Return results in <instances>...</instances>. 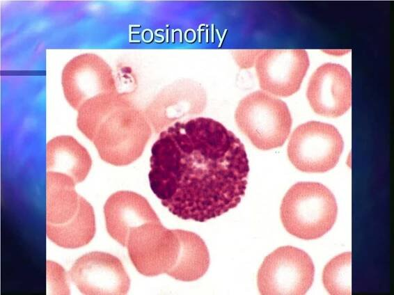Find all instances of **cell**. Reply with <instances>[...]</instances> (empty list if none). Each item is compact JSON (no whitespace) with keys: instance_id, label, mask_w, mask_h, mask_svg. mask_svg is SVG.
<instances>
[{"instance_id":"15","label":"cell","mask_w":394,"mask_h":295,"mask_svg":"<svg viewBox=\"0 0 394 295\" xmlns=\"http://www.w3.org/2000/svg\"><path fill=\"white\" fill-rule=\"evenodd\" d=\"M179 239V252L173 267L166 274L181 281H194L203 277L210 265V255L204 241L196 233L175 230Z\"/></svg>"},{"instance_id":"14","label":"cell","mask_w":394,"mask_h":295,"mask_svg":"<svg viewBox=\"0 0 394 295\" xmlns=\"http://www.w3.org/2000/svg\"><path fill=\"white\" fill-rule=\"evenodd\" d=\"M47 172L68 176L75 184L84 180L91 166V157L86 149L71 136H58L46 146Z\"/></svg>"},{"instance_id":"12","label":"cell","mask_w":394,"mask_h":295,"mask_svg":"<svg viewBox=\"0 0 394 295\" xmlns=\"http://www.w3.org/2000/svg\"><path fill=\"white\" fill-rule=\"evenodd\" d=\"M306 97L315 113L337 118L347 112L352 102V79L347 68L326 63L312 74Z\"/></svg>"},{"instance_id":"1","label":"cell","mask_w":394,"mask_h":295,"mask_svg":"<svg viewBox=\"0 0 394 295\" xmlns=\"http://www.w3.org/2000/svg\"><path fill=\"white\" fill-rule=\"evenodd\" d=\"M151 190L170 212L204 222L235 208L249 172L244 145L221 122L198 117L164 129L151 148Z\"/></svg>"},{"instance_id":"13","label":"cell","mask_w":394,"mask_h":295,"mask_svg":"<svg viewBox=\"0 0 394 295\" xmlns=\"http://www.w3.org/2000/svg\"><path fill=\"white\" fill-rule=\"evenodd\" d=\"M104 214L108 233L125 247L133 230L159 220L143 196L129 191H117L110 196L104 204Z\"/></svg>"},{"instance_id":"5","label":"cell","mask_w":394,"mask_h":295,"mask_svg":"<svg viewBox=\"0 0 394 295\" xmlns=\"http://www.w3.org/2000/svg\"><path fill=\"white\" fill-rule=\"evenodd\" d=\"M235 119L240 131L255 148L262 150L282 146L292 123L287 104L261 90L253 92L240 100Z\"/></svg>"},{"instance_id":"6","label":"cell","mask_w":394,"mask_h":295,"mask_svg":"<svg viewBox=\"0 0 394 295\" xmlns=\"http://www.w3.org/2000/svg\"><path fill=\"white\" fill-rule=\"evenodd\" d=\"M341 134L332 125L309 121L298 126L287 145V156L298 170L324 173L338 164L343 150Z\"/></svg>"},{"instance_id":"3","label":"cell","mask_w":394,"mask_h":295,"mask_svg":"<svg viewBox=\"0 0 394 295\" xmlns=\"http://www.w3.org/2000/svg\"><path fill=\"white\" fill-rule=\"evenodd\" d=\"M75 184L68 176L47 172V235L65 248L84 246L95 233L93 209L76 192Z\"/></svg>"},{"instance_id":"4","label":"cell","mask_w":394,"mask_h":295,"mask_svg":"<svg viewBox=\"0 0 394 295\" xmlns=\"http://www.w3.org/2000/svg\"><path fill=\"white\" fill-rule=\"evenodd\" d=\"M280 212L286 231L298 238L310 240L322 237L331 229L338 206L333 194L324 185L299 182L286 192Z\"/></svg>"},{"instance_id":"8","label":"cell","mask_w":394,"mask_h":295,"mask_svg":"<svg viewBox=\"0 0 394 295\" xmlns=\"http://www.w3.org/2000/svg\"><path fill=\"white\" fill-rule=\"evenodd\" d=\"M179 239L175 230H168L160 221L145 223L133 230L126 247L136 270L145 276L167 273L179 252Z\"/></svg>"},{"instance_id":"10","label":"cell","mask_w":394,"mask_h":295,"mask_svg":"<svg viewBox=\"0 0 394 295\" xmlns=\"http://www.w3.org/2000/svg\"><path fill=\"white\" fill-rule=\"evenodd\" d=\"M308 67V55L304 49H266L255 60L260 88L279 97L299 90Z\"/></svg>"},{"instance_id":"2","label":"cell","mask_w":394,"mask_h":295,"mask_svg":"<svg viewBox=\"0 0 394 295\" xmlns=\"http://www.w3.org/2000/svg\"><path fill=\"white\" fill-rule=\"evenodd\" d=\"M77 111L78 129L93 143L103 161L122 166L141 156L152 129L145 113L126 94L100 95Z\"/></svg>"},{"instance_id":"7","label":"cell","mask_w":394,"mask_h":295,"mask_svg":"<svg viewBox=\"0 0 394 295\" xmlns=\"http://www.w3.org/2000/svg\"><path fill=\"white\" fill-rule=\"evenodd\" d=\"M314 275L313 262L305 251L282 246L265 258L258 273V287L264 295H302L311 287Z\"/></svg>"},{"instance_id":"11","label":"cell","mask_w":394,"mask_h":295,"mask_svg":"<svg viewBox=\"0 0 394 295\" xmlns=\"http://www.w3.org/2000/svg\"><path fill=\"white\" fill-rule=\"evenodd\" d=\"M69 275L84 294H125L130 286L120 260L107 253L82 255L74 262Z\"/></svg>"},{"instance_id":"16","label":"cell","mask_w":394,"mask_h":295,"mask_svg":"<svg viewBox=\"0 0 394 295\" xmlns=\"http://www.w3.org/2000/svg\"><path fill=\"white\" fill-rule=\"evenodd\" d=\"M322 282L330 294L352 293V254L341 253L331 259L322 272Z\"/></svg>"},{"instance_id":"9","label":"cell","mask_w":394,"mask_h":295,"mask_svg":"<svg viewBox=\"0 0 394 295\" xmlns=\"http://www.w3.org/2000/svg\"><path fill=\"white\" fill-rule=\"evenodd\" d=\"M61 83L67 102L77 111L93 97L118 91L112 69L93 53L78 55L68 61L62 71Z\"/></svg>"}]
</instances>
